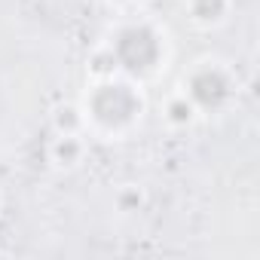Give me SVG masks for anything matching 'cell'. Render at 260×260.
<instances>
[{
    "mask_svg": "<svg viewBox=\"0 0 260 260\" xmlns=\"http://www.w3.org/2000/svg\"><path fill=\"white\" fill-rule=\"evenodd\" d=\"M86 135L101 141H125L141 125L147 113V95L144 83L132 77H107V80H89L83 98H80Z\"/></svg>",
    "mask_w": 260,
    "mask_h": 260,
    "instance_id": "6da1fadb",
    "label": "cell"
},
{
    "mask_svg": "<svg viewBox=\"0 0 260 260\" xmlns=\"http://www.w3.org/2000/svg\"><path fill=\"white\" fill-rule=\"evenodd\" d=\"M107 46L116 55L119 74L122 77H132L138 83L156 77L166 61H169V31L147 19V16H135V19H125L113 28V34L107 37Z\"/></svg>",
    "mask_w": 260,
    "mask_h": 260,
    "instance_id": "7a4b0ae2",
    "label": "cell"
},
{
    "mask_svg": "<svg viewBox=\"0 0 260 260\" xmlns=\"http://www.w3.org/2000/svg\"><path fill=\"white\" fill-rule=\"evenodd\" d=\"M181 92L193 101V107L199 110V116H211V113H223L239 92V77L230 68V61L205 55L199 61H193L181 80Z\"/></svg>",
    "mask_w": 260,
    "mask_h": 260,
    "instance_id": "3957f363",
    "label": "cell"
},
{
    "mask_svg": "<svg viewBox=\"0 0 260 260\" xmlns=\"http://www.w3.org/2000/svg\"><path fill=\"white\" fill-rule=\"evenodd\" d=\"M89 156V135L86 132H52L46 144V159L58 172H74Z\"/></svg>",
    "mask_w": 260,
    "mask_h": 260,
    "instance_id": "277c9868",
    "label": "cell"
},
{
    "mask_svg": "<svg viewBox=\"0 0 260 260\" xmlns=\"http://www.w3.org/2000/svg\"><path fill=\"white\" fill-rule=\"evenodd\" d=\"M236 0H184V13L199 31H217L230 22Z\"/></svg>",
    "mask_w": 260,
    "mask_h": 260,
    "instance_id": "5b68a950",
    "label": "cell"
},
{
    "mask_svg": "<svg viewBox=\"0 0 260 260\" xmlns=\"http://www.w3.org/2000/svg\"><path fill=\"white\" fill-rule=\"evenodd\" d=\"M162 119H166V125L169 128H190L196 119H202L199 116V110L193 107V101L181 92V89H175L169 98H166V104H162Z\"/></svg>",
    "mask_w": 260,
    "mask_h": 260,
    "instance_id": "8992f818",
    "label": "cell"
},
{
    "mask_svg": "<svg viewBox=\"0 0 260 260\" xmlns=\"http://www.w3.org/2000/svg\"><path fill=\"white\" fill-rule=\"evenodd\" d=\"M150 196H147V187L144 184H135V181H128V184H119L113 190V208L122 214V217H132V214H141L147 208Z\"/></svg>",
    "mask_w": 260,
    "mask_h": 260,
    "instance_id": "52a82bcc",
    "label": "cell"
},
{
    "mask_svg": "<svg viewBox=\"0 0 260 260\" xmlns=\"http://www.w3.org/2000/svg\"><path fill=\"white\" fill-rule=\"evenodd\" d=\"M116 74H119L116 55H113V49L107 46V40H101V43L86 55V77H89V80H107V77H116Z\"/></svg>",
    "mask_w": 260,
    "mask_h": 260,
    "instance_id": "ba28073f",
    "label": "cell"
},
{
    "mask_svg": "<svg viewBox=\"0 0 260 260\" xmlns=\"http://www.w3.org/2000/svg\"><path fill=\"white\" fill-rule=\"evenodd\" d=\"M52 132H86L80 101H64L52 110Z\"/></svg>",
    "mask_w": 260,
    "mask_h": 260,
    "instance_id": "9c48e42d",
    "label": "cell"
},
{
    "mask_svg": "<svg viewBox=\"0 0 260 260\" xmlns=\"http://www.w3.org/2000/svg\"><path fill=\"white\" fill-rule=\"evenodd\" d=\"M119 4H138V0H119Z\"/></svg>",
    "mask_w": 260,
    "mask_h": 260,
    "instance_id": "30bf717a",
    "label": "cell"
},
{
    "mask_svg": "<svg viewBox=\"0 0 260 260\" xmlns=\"http://www.w3.org/2000/svg\"><path fill=\"white\" fill-rule=\"evenodd\" d=\"M0 208H4V193H0Z\"/></svg>",
    "mask_w": 260,
    "mask_h": 260,
    "instance_id": "8fae6325",
    "label": "cell"
}]
</instances>
